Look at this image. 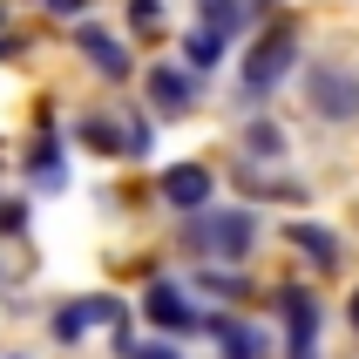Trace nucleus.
Segmentation results:
<instances>
[{
    "label": "nucleus",
    "instance_id": "obj_1",
    "mask_svg": "<svg viewBox=\"0 0 359 359\" xmlns=\"http://www.w3.org/2000/svg\"><path fill=\"white\" fill-rule=\"evenodd\" d=\"M299 68V27L292 20H271L251 48H244V68H238V109L244 116H264V102L278 95Z\"/></svg>",
    "mask_w": 359,
    "mask_h": 359
},
{
    "label": "nucleus",
    "instance_id": "obj_2",
    "mask_svg": "<svg viewBox=\"0 0 359 359\" xmlns=\"http://www.w3.org/2000/svg\"><path fill=\"white\" fill-rule=\"evenodd\" d=\"M258 210H244V203H210V210H197V217L177 224V244L183 251H197L203 264H244L251 251H258Z\"/></svg>",
    "mask_w": 359,
    "mask_h": 359
},
{
    "label": "nucleus",
    "instance_id": "obj_3",
    "mask_svg": "<svg viewBox=\"0 0 359 359\" xmlns=\"http://www.w3.org/2000/svg\"><path fill=\"white\" fill-rule=\"evenodd\" d=\"M305 109L319 122H332V129L359 122V68H346V61H312V68H305Z\"/></svg>",
    "mask_w": 359,
    "mask_h": 359
},
{
    "label": "nucleus",
    "instance_id": "obj_4",
    "mask_svg": "<svg viewBox=\"0 0 359 359\" xmlns=\"http://www.w3.org/2000/svg\"><path fill=\"white\" fill-rule=\"evenodd\" d=\"M142 319L156 325V339H190V332L210 325V312L190 299L183 278H149V292H142Z\"/></svg>",
    "mask_w": 359,
    "mask_h": 359
},
{
    "label": "nucleus",
    "instance_id": "obj_5",
    "mask_svg": "<svg viewBox=\"0 0 359 359\" xmlns=\"http://www.w3.org/2000/svg\"><path fill=\"white\" fill-rule=\"evenodd\" d=\"M122 319H129V305H122L116 292H81V299H61L55 312H48V339H55V346H81L95 325L116 332Z\"/></svg>",
    "mask_w": 359,
    "mask_h": 359
},
{
    "label": "nucleus",
    "instance_id": "obj_6",
    "mask_svg": "<svg viewBox=\"0 0 359 359\" xmlns=\"http://www.w3.org/2000/svg\"><path fill=\"white\" fill-rule=\"evenodd\" d=\"M142 95H149V109H156L163 122H183L203 102V81L190 75L183 61H149V68H142Z\"/></svg>",
    "mask_w": 359,
    "mask_h": 359
},
{
    "label": "nucleus",
    "instance_id": "obj_7",
    "mask_svg": "<svg viewBox=\"0 0 359 359\" xmlns=\"http://www.w3.org/2000/svg\"><path fill=\"white\" fill-rule=\"evenodd\" d=\"M278 319H285V353L292 359H319V332H325V305L305 292L299 278L278 285Z\"/></svg>",
    "mask_w": 359,
    "mask_h": 359
},
{
    "label": "nucleus",
    "instance_id": "obj_8",
    "mask_svg": "<svg viewBox=\"0 0 359 359\" xmlns=\"http://www.w3.org/2000/svg\"><path fill=\"white\" fill-rule=\"evenodd\" d=\"M156 197L170 203L177 217H197V210L217 203V170H210V163H170L156 177Z\"/></svg>",
    "mask_w": 359,
    "mask_h": 359
},
{
    "label": "nucleus",
    "instance_id": "obj_9",
    "mask_svg": "<svg viewBox=\"0 0 359 359\" xmlns=\"http://www.w3.org/2000/svg\"><path fill=\"white\" fill-rule=\"evenodd\" d=\"M20 170H27V183H34V190H61V183H68V163H61V129H55V109H48V102L34 109V142H27Z\"/></svg>",
    "mask_w": 359,
    "mask_h": 359
},
{
    "label": "nucleus",
    "instance_id": "obj_10",
    "mask_svg": "<svg viewBox=\"0 0 359 359\" xmlns=\"http://www.w3.org/2000/svg\"><path fill=\"white\" fill-rule=\"evenodd\" d=\"M203 332L217 339V359H271V332L258 319H244V312H210Z\"/></svg>",
    "mask_w": 359,
    "mask_h": 359
},
{
    "label": "nucleus",
    "instance_id": "obj_11",
    "mask_svg": "<svg viewBox=\"0 0 359 359\" xmlns=\"http://www.w3.org/2000/svg\"><path fill=\"white\" fill-rule=\"evenodd\" d=\"M75 48H81V61H88L102 81H129V75H136V55H129V41L109 34V27H75Z\"/></svg>",
    "mask_w": 359,
    "mask_h": 359
},
{
    "label": "nucleus",
    "instance_id": "obj_12",
    "mask_svg": "<svg viewBox=\"0 0 359 359\" xmlns=\"http://www.w3.org/2000/svg\"><path fill=\"white\" fill-rule=\"evenodd\" d=\"M285 244H292L312 271H339V264H346V238H339V231H325V224H312V217L285 224Z\"/></svg>",
    "mask_w": 359,
    "mask_h": 359
},
{
    "label": "nucleus",
    "instance_id": "obj_13",
    "mask_svg": "<svg viewBox=\"0 0 359 359\" xmlns=\"http://www.w3.org/2000/svg\"><path fill=\"white\" fill-rule=\"evenodd\" d=\"M285 156H292V136H285L271 116H251V122H244V156L238 163H258V170H264V163H285Z\"/></svg>",
    "mask_w": 359,
    "mask_h": 359
},
{
    "label": "nucleus",
    "instance_id": "obj_14",
    "mask_svg": "<svg viewBox=\"0 0 359 359\" xmlns=\"http://www.w3.org/2000/svg\"><path fill=\"white\" fill-rule=\"evenodd\" d=\"M231 177L251 190L258 203H305V183H292V177H271V170H258V163H238Z\"/></svg>",
    "mask_w": 359,
    "mask_h": 359
},
{
    "label": "nucleus",
    "instance_id": "obj_15",
    "mask_svg": "<svg viewBox=\"0 0 359 359\" xmlns=\"http://www.w3.org/2000/svg\"><path fill=\"white\" fill-rule=\"evenodd\" d=\"M75 136L95 149V156H116L122 163V116L116 109H88V116H75Z\"/></svg>",
    "mask_w": 359,
    "mask_h": 359
},
{
    "label": "nucleus",
    "instance_id": "obj_16",
    "mask_svg": "<svg viewBox=\"0 0 359 359\" xmlns=\"http://www.w3.org/2000/svg\"><path fill=\"white\" fill-rule=\"evenodd\" d=\"M197 27H210V34L238 41L244 27H251V7L244 0H197Z\"/></svg>",
    "mask_w": 359,
    "mask_h": 359
},
{
    "label": "nucleus",
    "instance_id": "obj_17",
    "mask_svg": "<svg viewBox=\"0 0 359 359\" xmlns=\"http://www.w3.org/2000/svg\"><path fill=\"white\" fill-rule=\"evenodd\" d=\"M224 48H231L224 34H210V27H190V34H183V68H190V75H210V68L224 61Z\"/></svg>",
    "mask_w": 359,
    "mask_h": 359
},
{
    "label": "nucleus",
    "instance_id": "obj_18",
    "mask_svg": "<svg viewBox=\"0 0 359 359\" xmlns=\"http://www.w3.org/2000/svg\"><path fill=\"white\" fill-rule=\"evenodd\" d=\"M190 292H210V299H244V292H251V278H244L238 264H203L197 278H190Z\"/></svg>",
    "mask_w": 359,
    "mask_h": 359
},
{
    "label": "nucleus",
    "instance_id": "obj_19",
    "mask_svg": "<svg viewBox=\"0 0 359 359\" xmlns=\"http://www.w3.org/2000/svg\"><path fill=\"white\" fill-rule=\"evenodd\" d=\"M116 116H122V163H142V156H149V142H156V136H149V116L122 109V102H116Z\"/></svg>",
    "mask_w": 359,
    "mask_h": 359
},
{
    "label": "nucleus",
    "instance_id": "obj_20",
    "mask_svg": "<svg viewBox=\"0 0 359 359\" xmlns=\"http://www.w3.org/2000/svg\"><path fill=\"white\" fill-rule=\"evenodd\" d=\"M122 14H129V27H136V34H156V27H163V0H129Z\"/></svg>",
    "mask_w": 359,
    "mask_h": 359
},
{
    "label": "nucleus",
    "instance_id": "obj_21",
    "mask_svg": "<svg viewBox=\"0 0 359 359\" xmlns=\"http://www.w3.org/2000/svg\"><path fill=\"white\" fill-rule=\"evenodd\" d=\"M0 238H27V197H0Z\"/></svg>",
    "mask_w": 359,
    "mask_h": 359
},
{
    "label": "nucleus",
    "instance_id": "obj_22",
    "mask_svg": "<svg viewBox=\"0 0 359 359\" xmlns=\"http://www.w3.org/2000/svg\"><path fill=\"white\" fill-rule=\"evenodd\" d=\"M122 359H183V353H177V339H142V346H129Z\"/></svg>",
    "mask_w": 359,
    "mask_h": 359
},
{
    "label": "nucleus",
    "instance_id": "obj_23",
    "mask_svg": "<svg viewBox=\"0 0 359 359\" xmlns=\"http://www.w3.org/2000/svg\"><path fill=\"white\" fill-rule=\"evenodd\" d=\"M41 7H48V14H61V20H75V14H88L95 0H41Z\"/></svg>",
    "mask_w": 359,
    "mask_h": 359
},
{
    "label": "nucleus",
    "instance_id": "obj_24",
    "mask_svg": "<svg viewBox=\"0 0 359 359\" xmlns=\"http://www.w3.org/2000/svg\"><path fill=\"white\" fill-rule=\"evenodd\" d=\"M20 48H27V41H20V34H0V61H14Z\"/></svg>",
    "mask_w": 359,
    "mask_h": 359
},
{
    "label": "nucleus",
    "instance_id": "obj_25",
    "mask_svg": "<svg viewBox=\"0 0 359 359\" xmlns=\"http://www.w3.org/2000/svg\"><path fill=\"white\" fill-rule=\"evenodd\" d=\"M346 319H353V332H359V292H353V299H346Z\"/></svg>",
    "mask_w": 359,
    "mask_h": 359
},
{
    "label": "nucleus",
    "instance_id": "obj_26",
    "mask_svg": "<svg viewBox=\"0 0 359 359\" xmlns=\"http://www.w3.org/2000/svg\"><path fill=\"white\" fill-rule=\"evenodd\" d=\"M0 34H7V0H0Z\"/></svg>",
    "mask_w": 359,
    "mask_h": 359
},
{
    "label": "nucleus",
    "instance_id": "obj_27",
    "mask_svg": "<svg viewBox=\"0 0 359 359\" xmlns=\"http://www.w3.org/2000/svg\"><path fill=\"white\" fill-rule=\"evenodd\" d=\"M7 359H27V353H7Z\"/></svg>",
    "mask_w": 359,
    "mask_h": 359
}]
</instances>
